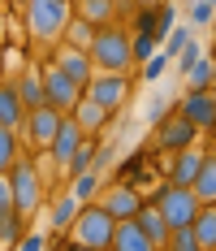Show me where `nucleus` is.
I'll use <instances>...</instances> for the list:
<instances>
[{
	"label": "nucleus",
	"instance_id": "nucleus-1",
	"mask_svg": "<svg viewBox=\"0 0 216 251\" xmlns=\"http://www.w3.org/2000/svg\"><path fill=\"white\" fill-rule=\"evenodd\" d=\"M91 61H96V74H125L134 65V35L117 22L99 26L96 44H91Z\"/></svg>",
	"mask_w": 216,
	"mask_h": 251
},
{
	"label": "nucleus",
	"instance_id": "nucleus-2",
	"mask_svg": "<svg viewBox=\"0 0 216 251\" xmlns=\"http://www.w3.org/2000/svg\"><path fill=\"white\" fill-rule=\"evenodd\" d=\"M73 18H78V13H73L70 0H30V4H26V30H30V39H39V44L65 39V30H70Z\"/></svg>",
	"mask_w": 216,
	"mask_h": 251
},
{
	"label": "nucleus",
	"instance_id": "nucleus-3",
	"mask_svg": "<svg viewBox=\"0 0 216 251\" xmlns=\"http://www.w3.org/2000/svg\"><path fill=\"white\" fill-rule=\"evenodd\" d=\"M117 226H121V221H113V217L104 212V203H91V208H82V212H78L70 238L78 243V247H91V251H113Z\"/></svg>",
	"mask_w": 216,
	"mask_h": 251
},
{
	"label": "nucleus",
	"instance_id": "nucleus-4",
	"mask_svg": "<svg viewBox=\"0 0 216 251\" xmlns=\"http://www.w3.org/2000/svg\"><path fill=\"white\" fill-rule=\"evenodd\" d=\"M151 203L160 208V217H165L168 229H191L199 221V212H203V203L194 191H177V186H156V195Z\"/></svg>",
	"mask_w": 216,
	"mask_h": 251
},
{
	"label": "nucleus",
	"instance_id": "nucleus-5",
	"mask_svg": "<svg viewBox=\"0 0 216 251\" xmlns=\"http://www.w3.org/2000/svg\"><path fill=\"white\" fill-rule=\"evenodd\" d=\"M9 186H13V208H18L22 217H35L39 203H44V177H39V169H35L30 156L18 160V169L9 174Z\"/></svg>",
	"mask_w": 216,
	"mask_h": 251
},
{
	"label": "nucleus",
	"instance_id": "nucleus-6",
	"mask_svg": "<svg viewBox=\"0 0 216 251\" xmlns=\"http://www.w3.org/2000/svg\"><path fill=\"white\" fill-rule=\"evenodd\" d=\"M44 91H48V104L56 108V113H65V117H73V108L87 100V91H82L70 74H61L52 61L44 65Z\"/></svg>",
	"mask_w": 216,
	"mask_h": 251
},
{
	"label": "nucleus",
	"instance_id": "nucleus-7",
	"mask_svg": "<svg viewBox=\"0 0 216 251\" xmlns=\"http://www.w3.org/2000/svg\"><path fill=\"white\" fill-rule=\"evenodd\" d=\"M177 30V4H134V35H151L165 44Z\"/></svg>",
	"mask_w": 216,
	"mask_h": 251
},
{
	"label": "nucleus",
	"instance_id": "nucleus-8",
	"mask_svg": "<svg viewBox=\"0 0 216 251\" xmlns=\"http://www.w3.org/2000/svg\"><path fill=\"white\" fill-rule=\"evenodd\" d=\"M194 139H199V126H191L182 113H168L165 122L156 126V148L168 151V156H177V151H191Z\"/></svg>",
	"mask_w": 216,
	"mask_h": 251
},
{
	"label": "nucleus",
	"instance_id": "nucleus-9",
	"mask_svg": "<svg viewBox=\"0 0 216 251\" xmlns=\"http://www.w3.org/2000/svg\"><path fill=\"white\" fill-rule=\"evenodd\" d=\"M99 203H104V212H108L113 221H139V212L147 208L143 191H139V186H130V182H117V186H108Z\"/></svg>",
	"mask_w": 216,
	"mask_h": 251
},
{
	"label": "nucleus",
	"instance_id": "nucleus-10",
	"mask_svg": "<svg viewBox=\"0 0 216 251\" xmlns=\"http://www.w3.org/2000/svg\"><path fill=\"white\" fill-rule=\"evenodd\" d=\"M52 65L61 70V74H70L82 91H91V82H96V61H91V52H78V48H52V56H48Z\"/></svg>",
	"mask_w": 216,
	"mask_h": 251
},
{
	"label": "nucleus",
	"instance_id": "nucleus-11",
	"mask_svg": "<svg viewBox=\"0 0 216 251\" xmlns=\"http://www.w3.org/2000/svg\"><path fill=\"white\" fill-rule=\"evenodd\" d=\"M61 122H65V113H56V108H35V113H26V143L30 148H39V151H48L52 148V139H56V130H61Z\"/></svg>",
	"mask_w": 216,
	"mask_h": 251
},
{
	"label": "nucleus",
	"instance_id": "nucleus-12",
	"mask_svg": "<svg viewBox=\"0 0 216 251\" xmlns=\"http://www.w3.org/2000/svg\"><path fill=\"white\" fill-rule=\"evenodd\" d=\"M173 113H182V117L191 126H199V130H212L216 126V96L212 91H182Z\"/></svg>",
	"mask_w": 216,
	"mask_h": 251
},
{
	"label": "nucleus",
	"instance_id": "nucleus-13",
	"mask_svg": "<svg viewBox=\"0 0 216 251\" xmlns=\"http://www.w3.org/2000/svg\"><path fill=\"white\" fill-rule=\"evenodd\" d=\"M125 96H130V78L125 74H96L91 91H87V100H96L104 113H117L125 104Z\"/></svg>",
	"mask_w": 216,
	"mask_h": 251
},
{
	"label": "nucleus",
	"instance_id": "nucleus-14",
	"mask_svg": "<svg viewBox=\"0 0 216 251\" xmlns=\"http://www.w3.org/2000/svg\"><path fill=\"white\" fill-rule=\"evenodd\" d=\"M82 143H87L82 126L73 122V117H65V122H61V130H56V139H52V148H48V156L56 160V169H61V174H65V165H70L73 156L82 151Z\"/></svg>",
	"mask_w": 216,
	"mask_h": 251
},
{
	"label": "nucleus",
	"instance_id": "nucleus-15",
	"mask_svg": "<svg viewBox=\"0 0 216 251\" xmlns=\"http://www.w3.org/2000/svg\"><path fill=\"white\" fill-rule=\"evenodd\" d=\"M203 160H208V151H177L173 156V165H168V186H177V191H194V182L203 174Z\"/></svg>",
	"mask_w": 216,
	"mask_h": 251
},
{
	"label": "nucleus",
	"instance_id": "nucleus-16",
	"mask_svg": "<svg viewBox=\"0 0 216 251\" xmlns=\"http://www.w3.org/2000/svg\"><path fill=\"white\" fill-rule=\"evenodd\" d=\"M0 126L4 130H18V134L26 130V104H22L13 82H0Z\"/></svg>",
	"mask_w": 216,
	"mask_h": 251
},
{
	"label": "nucleus",
	"instance_id": "nucleus-17",
	"mask_svg": "<svg viewBox=\"0 0 216 251\" xmlns=\"http://www.w3.org/2000/svg\"><path fill=\"white\" fill-rule=\"evenodd\" d=\"M18 96H22V104H26V113H35V108H48V91H44V70H26L18 82Z\"/></svg>",
	"mask_w": 216,
	"mask_h": 251
},
{
	"label": "nucleus",
	"instance_id": "nucleus-18",
	"mask_svg": "<svg viewBox=\"0 0 216 251\" xmlns=\"http://www.w3.org/2000/svg\"><path fill=\"white\" fill-rule=\"evenodd\" d=\"M73 13L99 30V26H108L113 13H130V4H113V0H78V4H73Z\"/></svg>",
	"mask_w": 216,
	"mask_h": 251
},
{
	"label": "nucleus",
	"instance_id": "nucleus-19",
	"mask_svg": "<svg viewBox=\"0 0 216 251\" xmlns=\"http://www.w3.org/2000/svg\"><path fill=\"white\" fill-rule=\"evenodd\" d=\"M113 251H160V247L139 229V221H121V226H117V238H113Z\"/></svg>",
	"mask_w": 216,
	"mask_h": 251
},
{
	"label": "nucleus",
	"instance_id": "nucleus-20",
	"mask_svg": "<svg viewBox=\"0 0 216 251\" xmlns=\"http://www.w3.org/2000/svg\"><path fill=\"white\" fill-rule=\"evenodd\" d=\"M139 229H143V234H147V238H151V243H156L160 251L168 247V234H173V229L165 226V217H160V208H156L151 200H147V208L139 212Z\"/></svg>",
	"mask_w": 216,
	"mask_h": 251
},
{
	"label": "nucleus",
	"instance_id": "nucleus-21",
	"mask_svg": "<svg viewBox=\"0 0 216 251\" xmlns=\"http://www.w3.org/2000/svg\"><path fill=\"white\" fill-rule=\"evenodd\" d=\"M18 160H26V156H22V134L0 126V177L13 174V169H18Z\"/></svg>",
	"mask_w": 216,
	"mask_h": 251
},
{
	"label": "nucleus",
	"instance_id": "nucleus-22",
	"mask_svg": "<svg viewBox=\"0 0 216 251\" xmlns=\"http://www.w3.org/2000/svg\"><path fill=\"white\" fill-rule=\"evenodd\" d=\"M26 234H30V229H26V217H22V212H0V251L22 247Z\"/></svg>",
	"mask_w": 216,
	"mask_h": 251
},
{
	"label": "nucleus",
	"instance_id": "nucleus-23",
	"mask_svg": "<svg viewBox=\"0 0 216 251\" xmlns=\"http://www.w3.org/2000/svg\"><path fill=\"white\" fill-rule=\"evenodd\" d=\"M108 117H113V113H104V108H99L96 100H82L78 108H73V122L82 126V134H87V139H91V134H99Z\"/></svg>",
	"mask_w": 216,
	"mask_h": 251
},
{
	"label": "nucleus",
	"instance_id": "nucleus-24",
	"mask_svg": "<svg viewBox=\"0 0 216 251\" xmlns=\"http://www.w3.org/2000/svg\"><path fill=\"white\" fill-rule=\"evenodd\" d=\"M194 195L203 208H216V151H208V160H203V174L194 182Z\"/></svg>",
	"mask_w": 216,
	"mask_h": 251
},
{
	"label": "nucleus",
	"instance_id": "nucleus-25",
	"mask_svg": "<svg viewBox=\"0 0 216 251\" xmlns=\"http://www.w3.org/2000/svg\"><path fill=\"white\" fill-rule=\"evenodd\" d=\"M78 212H82V203L73 200L70 191H65V195H56V200H52V226H56V229H73Z\"/></svg>",
	"mask_w": 216,
	"mask_h": 251
},
{
	"label": "nucleus",
	"instance_id": "nucleus-26",
	"mask_svg": "<svg viewBox=\"0 0 216 251\" xmlns=\"http://www.w3.org/2000/svg\"><path fill=\"white\" fill-rule=\"evenodd\" d=\"M99 191H104V182H99V174H82V177H73V186H70V195H73L78 203H82V208H91Z\"/></svg>",
	"mask_w": 216,
	"mask_h": 251
},
{
	"label": "nucleus",
	"instance_id": "nucleus-27",
	"mask_svg": "<svg viewBox=\"0 0 216 251\" xmlns=\"http://www.w3.org/2000/svg\"><path fill=\"white\" fill-rule=\"evenodd\" d=\"M212 78H216V61L203 56L191 74H186V91H212Z\"/></svg>",
	"mask_w": 216,
	"mask_h": 251
},
{
	"label": "nucleus",
	"instance_id": "nucleus-28",
	"mask_svg": "<svg viewBox=\"0 0 216 251\" xmlns=\"http://www.w3.org/2000/svg\"><path fill=\"white\" fill-rule=\"evenodd\" d=\"M194 238L203 251H216V208H203L199 221H194Z\"/></svg>",
	"mask_w": 216,
	"mask_h": 251
},
{
	"label": "nucleus",
	"instance_id": "nucleus-29",
	"mask_svg": "<svg viewBox=\"0 0 216 251\" xmlns=\"http://www.w3.org/2000/svg\"><path fill=\"white\" fill-rule=\"evenodd\" d=\"M191 44H194V35L186 30V26H177V30L168 35L165 44H160V56H168V61H173V56H182V52L191 48Z\"/></svg>",
	"mask_w": 216,
	"mask_h": 251
},
{
	"label": "nucleus",
	"instance_id": "nucleus-30",
	"mask_svg": "<svg viewBox=\"0 0 216 251\" xmlns=\"http://www.w3.org/2000/svg\"><path fill=\"white\" fill-rule=\"evenodd\" d=\"M156 56H160V44H156L151 35H134V61H139V65H151Z\"/></svg>",
	"mask_w": 216,
	"mask_h": 251
},
{
	"label": "nucleus",
	"instance_id": "nucleus-31",
	"mask_svg": "<svg viewBox=\"0 0 216 251\" xmlns=\"http://www.w3.org/2000/svg\"><path fill=\"white\" fill-rule=\"evenodd\" d=\"M165 251H203V247H199V238H194V226L191 229H173Z\"/></svg>",
	"mask_w": 216,
	"mask_h": 251
},
{
	"label": "nucleus",
	"instance_id": "nucleus-32",
	"mask_svg": "<svg viewBox=\"0 0 216 251\" xmlns=\"http://www.w3.org/2000/svg\"><path fill=\"white\" fill-rule=\"evenodd\" d=\"M216 13V0H194L191 9H186V18H191V26H208Z\"/></svg>",
	"mask_w": 216,
	"mask_h": 251
},
{
	"label": "nucleus",
	"instance_id": "nucleus-33",
	"mask_svg": "<svg viewBox=\"0 0 216 251\" xmlns=\"http://www.w3.org/2000/svg\"><path fill=\"white\" fill-rule=\"evenodd\" d=\"M199 61H203V48H199V44H191V48H186L182 56H177V70H182V78L191 74V70L199 65Z\"/></svg>",
	"mask_w": 216,
	"mask_h": 251
},
{
	"label": "nucleus",
	"instance_id": "nucleus-34",
	"mask_svg": "<svg viewBox=\"0 0 216 251\" xmlns=\"http://www.w3.org/2000/svg\"><path fill=\"white\" fill-rule=\"evenodd\" d=\"M18 251H48V238H44L39 229H30V234L22 238V247H18Z\"/></svg>",
	"mask_w": 216,
	"mask_h": 251
},
{
	"label": "nucleus",
	"instance_id": "nucleus-35",
	"mask_svg": "<svg viewBox=\"0 0 216 251\" xmlns=\"http://www.w3.org/2000/svg\"><path fill=\"white\" fill-rule=\"evenodd\" d=\"M165 70H168V56H156L151 65H143V78H147V82H156V78L165 74Z\"/></svg>",
	"mask_w": 216,
	"mask_h": 251
},
{
	"label": "nucleus",
	"instance_id": "nucleus-36",
	"mask_svg": "<svg viewBox=\"0 0 216 251\" xmlns=\"http://www.w3.org/2000/svg\"><path fill=\"white\" fill-rule=\"evenodd\" d=\"M0 212H18V208H13V186H9V177H0Z\"/></svg>",
	"mask_w": 216,
	"mask_h": 251
},
{
	"label": "nucleus",
	"instance_id": "nucleus-37",
	"mask_svg": "<svg viewBox=\"0 0 216 251\" xmlns=\"http://www.w3.org/2000/svg\"><path fill=\"white\" fill-rule=\"evenodd\" d=\"M165 117H168V104H165V100H151V108H147V122H151V126H160Z\"/></svg>",
	"mask_w": 216,
	"mask_h": 251
},
{
	"label": "nucleus",
	"instance_id": "nucleus-38",
	"mask_svg": "<svg viewBox=\"0 0 216 251\" xmlns=\"http://www.w3.org/2000/svg\"><path fill=\"white\" fill-rule=\"evenodd\" d=\"M65 251H91V247H78V243H70V247H65Z\"/></svg>",
	"mask_w": 216,
	"mask_h": 251
},
{
	"label": "nucleus",
	"instance_id": "nucleus-39",
	"mask_svg": "<svg viewBox=\"0 0 216 251\" xmlns=\"http://www.w3.org/2000/svg\"><path fill=\"white\" fill-rule=\"evenodd\" d=\"M0 35H4V13H0Z\"/></svg>",
	"mask_w": 216,
	"mask_h": 251
},
{
	"label": "nucleus",
	"instance_id": "nucleus-40",
	"mask_svg": "<svg viewBox=\"0 0 216 251\" xmlns=\"http://www.w3.org/2000/svg\"><path fill=\"white\" fill-rule=\"evenodd\" d=\"M212 61H216V56H212Z\"/></svg>",
	"mask_w": 216,
	"mask_h": 251
}]
</instances>
